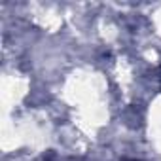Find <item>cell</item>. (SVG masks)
<instances>
[{"label":"cell","mask_w":161,"mask_h":161,"mask_svg":"<svg viewBox=\"0 0 161 161\" xmlns=\"http://www.w3.org/2000/svg\"><path fill=\"white\" fill-rule=\"evenodd\" d=\"M125 161H135V159H125Z\"/></svg>","instance_id":"cell-1"}]
</instances>
